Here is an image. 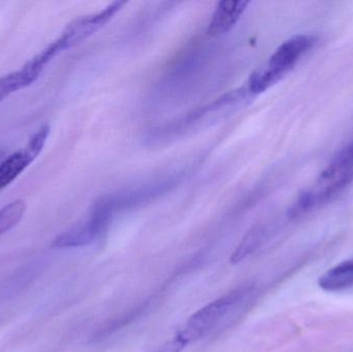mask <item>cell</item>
Here are the masks:
<instances>
[{
	"label": "cell",
	"instance_id": "8",
	"mask_svg": "<svg viewBox=\"0 0 353 352\" xmlns=\"http://www.w3.org/2000/svg\"><path fill=\"white\" fill-rule=\"evenodd\" d=\"M321 289L329 293L345 291L353 287V260H345L330 269L319 279Z\"/></svg>",
	"mask_w": 353,
	"mask_h": 352
},
{
	"label": "cell",
	"instance_id": "5",
	"mask_svg": "<svg viewBox=\"0 0 353 352\" xmlns=\"http://www.w3.org/2000/svg\"><path fill=\"white\" fill-rule=\"evenodd\" d=\"M50 134L48 124L39 127L25 148L12 153L0 163V191L12 184L37 158Z\"/></svg>",
	"mask_w": 353,
	"mask_h": 352
},
{
	"label": "cell",
	"instance_id": "11",
	"mask_svg": "<svg viewBox=\"0 0 353 352\" xmlns=\"http://www.w3.org/2000/svg\"><path fill=\"white\" fill-rule=\"evenodd\" d=\"M143 310H144V307H138L130 310V311L128 312V313H126L125 315L121 316V318H117V320L110 322V324H108L103 330H101L99 336L101 337V338H103V337L105 336H110V335L113 334L116 331L120 330V329L125 327L126 324H130V322H132V320H134L137 316L140 315L141 312H142Z\"/></svg>",
	"mask_w": 353,
	"mask_h": 352
},
{
	"label": "cell",
	"instance_id": "6",
	"mask_svg": "<svg viewBox=\"0 0 353 352\" xmlns=\"http://www.w3.org/2000/svg\"><path fill=\"white\" fill-rule=\"evenodd\" d=\"M108 225L99 217L90 214L84 222L60 234L52 242V246L55 248H77L90 245L105 233Z\"/></svg>",
	"mask_w": 353,
	"mask_h": 352
},
{
	"label": "cell",
	"instance_id": "2",
	"mask_svg": "<svg viewBox=\"0 0 353 352\" xmlns=\"http://www.w3.org/2000/svg\"><path fill=\"white\" fill-rule=\"evenodd\" d=\"M312 34H298L284 41L270 57L269 61L251 74L249 90L257 94L279 82L294 68L299 60L316 43Z\"/></svg>",
	"mask_w": 353,
	"mask_h": 352
},
{
	"label": "cell",
	"instance_id": "7",
	"mask_svg": "<svg viewBox=\"0 0 353 352\" xmlns=\"http://www.w3.org/2000/svg\"><path fill=\"white\" fill-rule=\"evenodd\" d=\"M248 1H234L224 0L217 4L215 12L212 14L211 21L208 27V34L217 37L228 32L246 10Z\"/></svg>",
	"mask_w": 353,
	"mask_h": 352
},
{
	"label": "cell",
	"instance_id": "9",
	"mask_svg": "<svg viewBox=\"0 0 353 352\" xmlns=\"http://www.w3.org/2000/svg\"><path fill=\"white\" fill-rule=\"evenodd\" d=\"M265 231L263 227H257L251 229L244 239L241 242L240 245L234 250V253L230 256V262L232 265L238 264L242 262L245 258H248L252 254L257 248L263 243V238H265Z\"/></svg>",
	"mask_w": 353,
	"mask_h": 352
},
{
	"label": "cell",
	"instance_id": "13",
	"mask_svg": "<svg viewBox=\"0 0 353 352\" xmlns=\"http://www.w3.org/2000/svg\"><path fill=\"white\" fill-rule=\"evenodd\" d=\"M186 347L184 343L181 342L179 339L174 337L173 340L170 342L165 343L159 352H182L183 349Z\"/></svg>",
	"mask_w": 353,
	"mask_h": 352
},
{
	"label": "cell",
	"instance_id": "4",
	"mask_svg": "<svg viewBox=\"0 0 353 352\" xmlns=\"http://www.w3.org/2000/svg\"><path fill=\"white\" fill-rule=\"evenodd\" d=\"M125 4L124 1H115L108 6L103 10L89 16L81 17L68 25L63 32L53 41L56 49L62 52L82 43L93 33L105 26L114 14Z\"/></svg>",
	"mask_w": 353,
	"mask_h": 352
},
{
	"label": "cell",
	"instance_id": "12",
	"mask_svg": "<svg viewBox=\"0 0 353 352\" xmlns=\"http://www.w3.org/2000/svg\"><path fill=\"white\" fill-rule=\"evenodd\" d=\"M18 91V87L12 74H8L0 78V103Z\"/></svg>",
	"mask_w": 353,
	"mask_h": 352
},
{
	"label": "cell",
	"instance_id": "3",
	"mask_svg": "<svg viewBox=\"0 0 353 352\" xmlns=\"http://www.w3.org/2000/svg\"><path fill=\"white\" fill-rule=\"evenodd\" d=\"M251 289V285L238 287L197 310L187 320L184 328L176 333V338L184 343L186 346L191 343L196 342L203 335L209 332L212 327L215 326L223 316H225L232 308L238 305L250 293Z\"/></svg>",
	"mask_w": 353,
	"mask_h": 352
},
{
	"label": "cell",
	"instance_id": "1",
	"mask_svg": "<svg viewBox=\"0 0 353 352\" xmlns=\"http://www.w3.org/2000/svg\"><path fill=\"white\" fill-rule=\"evenodd\" d=\"M353 182V142L327 165L310 189L299 194L288 210V217L300 218L337 198Z\"/></svg>",
	"mask_w": 353,
	"mask_h": 352
},
{
	"label": "cell",
	"instance_id": "10",
	"mask_svg": "<svg viewBox=\"0 0 353 352\" xmlns=\"http://www.w3.org/2000/svg\"><path fill=\"white\" fill-rule=\"evenodd\" d=\"M26 204L23 200H14L0 209V236L16 227L24 216Z\"/></svg>",
	"mask_w": 353,
	"mask_h": 352
}]
</instances>
